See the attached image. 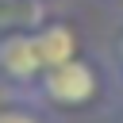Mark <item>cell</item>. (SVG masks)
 Here are the masks:
<instances>
[{"instance_id": "cell-1", "label": "cell", "mask_w": 123, "mask_h": 123, "mask_svg": "<svg viewBox=\"0 0 123 123\" xmlns=\"http://www.w3.org/2000/svg\"><path fill=\"white\" fill-rule=\"evenodd\" d=\"M108 81H104V69L96 65V58H73L65 65H54L38 77V85L31 88L27 100H35L38 108L46 111H85L92 104H100Z\"/></svg>"}, {"instance_id": "cell-6", "label": "cell", "mask_w": 123, "mask_h": 123, "mask_svg": "<svg viewBox=\"0 0 123 123\" xmlns=\"http://www.w3.org/2000/svg\"><path fill=\"white\" fill-rule=\"evenodd\" d=\"M115 123H123V104H119V111H115Z\"/></svg>"}, {"instance_id": "cell-3", "label": "cell", "mask_w": 123, "mask_h": 123, "mask_svg": "<svg viewBox=\"0 0 123 123\" xmlns=\"http://www.w3.org/2000/svg\"><path fill=\"white\" fill-rule=\"evenodd\" d=\"M35 46L42 58V73L54 65H65L73 58H81V31L69 19H42L35 27Z\"/></svg>"}, {"instance_id": "cell-2", "label": "cell", "mask_w": 123, "mask_h": 123, "mask_svg": "<svg viewBox=\"0 0 123 123\" xmlns=\"http://www.w3.org/2000/svg\"><path fill=\"white\" fill-rule=\"evenodd\" d=\"M42 77V58L35 46V31H0V81L23 96Z\"/></svg>"}, {"instance_id": "cell-4", "label": "cell", "mask_w": 123, "mask_h": 123, "mask_svg": "<svg viewBox=\"0 0 123 123\" xmlns=\"http://www.w3.org/2000/svg\"><path fill=\"white\" fill-rule=\"evenodd\" d=\"M0 123H50V115L35 100H15V104L0 108Z\"/></svg>"}, {"instance_id": "cell-5", "label": "cell", "mask_w": 123, "mask_h": 123, "mask_svg": "<svg viewBox=\"0 0 123 123\" xmlns=\"http://www.w3.org/2000/svg\"><path fill=\"white\" fill-rule=\"evenodd\" d=\"M111 73H115V85L123 88V23H119V31H115V38H111ZM123 96V92H119Z\"/></svg>"}]
</instances>
